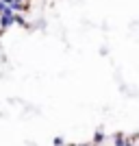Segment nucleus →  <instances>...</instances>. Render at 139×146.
Masks as SVG:
<instances>
[{"label":"nucleus","instance_id":"nucleus-1","mask_svg":"<svg viewBox=\"0 0 139 146\" xmlns=\"http://www.w3.org/2000/svg\"><path fill=\"white\" fill-rule=\"evenodd\" d=\"M13 20H15V15H13V13H2V15H0V26H2V29H7V26L13 24Z\"/></svg>","mask_w":139,"mask_h":146},{"label":"nucleus","instance_id":"nucleus-3","mask_svg":"<svg viewBox=\"0 0 139 146\" xmlns=\"http://www.w3.org/2000/svg\"><path fill=\"white\" fill-rule=\"evenodd\" d=\"M102 137H104V135H102V131H98V133L94 135V140H96V142H102Z\"/></svg>","mask_w":139,"mask_h":146},{"label":"nucleus","instance_id":"nucleus-2","mask_svg":"<svg viewBox=\"0 0 139 146\" xmlns=\"http://www.w3.org/2000/svg\"><path fill=\"white\" fill-rule=\"evenodd\" d=\"M115 146H126V137H124L122 133L115 135Z\"/></svg>","mask_w":139,"mask_h":146}]
</instances>
